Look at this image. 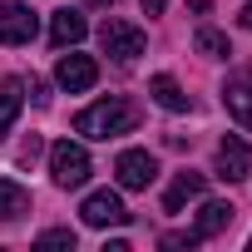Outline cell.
Instances as JSON below:
<instances>
[{
    "mask_svg": "<svg viewBox=\"0 0 252 252\" xmlns=\"http://www.w3.org/2000/svg\"><path fill=\"white\" fill-rule=\"evenodd\" d=\"M134 129H139V104L124 99V94H109V99H99V104L74 114V134H84V139H104L109 144V139L134 134Z\"/></svg>",
    "mask_w": 252,
    "mask_h": 252,
    "instance_id": "obj_1",
    "label": "cell"
},
{
    "mask_svg": "<svg viewBox=\"0 0 252 252\" xmlns=\"http://www.w3.org/2000/svg\"><path fill=\"white\" fill-rule=\"evenodd\" d=\"M89 173H94V163H89L84 144H74V139L50 144V178H55V188H84Z\"/></svg>",
    "mask_w": 252,
    "mask_h": 252,
    "instance_id": "obj_2",
    "label": "cell"
},
{
    "mask_svg": "<svg viewBox=\"0 0 252 252\" xmlns=\"http://www.w3.org/2000/svg\"><path fill=\"white\" fill-rule=\"evenodd\" d=\"M99 45H104V55L109 60H119V64H134L139 55H144V30L139 25H129V20H119V15H109L104 25H99Z\"/></svg>",
    "mask_w": 252,
    "mask_h": 252,
    "instance_id": "obj_3",
    "label": "cell"
},
{
    "mask_svg": "<svg viewBox=\"0 0 252 252\" xmlns=\"http://www.w3.org/2000/svg\"><path fill=\"white\" fill-rule=\"evenodd\" d=\"M114 178H119V188L139 193V188H149V183L158 178V158H154L149 149H124V154L114 158Z\"/></svg>",
    "mask_w": 252,
    "mask_h": 252,
    "instance_id": "obj_4",
    "label": "cell"
},
{
    "mask_svg": "<svg viewBox=\"0 0 252 252\" xmlns=\"http://www.w3.org/2000/svg\"><path fill=\"white\" fill-rule=\"evenodd\" d=\"M79 218H84L89 227H119V222H129L134 213L124 208V198H119V193H109V188H99V193H89V198H84V208H79Z\"/></svg>",
    "mask_w": 252,
    "mask_h": 252,
    "instance_id": "obj_5",
    "label": "cell"
},
{
    "mask_svg": "<svg viewBox=\"0 0 252 252\" xmlns=\"http://www.w3.org/2000/svg\"><path fill=\"white\" fill-rule=\"evenodd\" d=\"M35 30H40V20L30 5H15V0L0 5V45H30Z\"/></svg>",
    "mask_w": 252,
    "mask_h": 252,
    "instance_id": "obj_6",
    "label": "cell"
},
{
    "mask_svg": "<svg viewBox=\"0 0 252 252\" xmlns=\"http://www.w3.org/2000/svg\"><path fill=\"white\" fill-rule=\"evenodd\" d=\"M55 79H60V89H64V94H84V89H94V79H99V64H94L89 55H60V64H55Z\"/></svg>",
    "mask_w": 252,
    "mask_h": 252,
    "instance_id": "obj_7",
    "label": "cell"
},
{
    "mask_svg": "<svg viewBox=\"0 0 252 252\" xmlns=\"http://www.w3.org/2000/svg\"><path fill=\"white\" fill-rule=\"evenodd\" d=\"M252 173V149L237 139V134H227L222 144H218V178L222 183H242Z\"/></svg>",
    "mask_w": 252,
    "mask_h": 252,
    "instance_id": "obj_8",
    "label": "cell"
},
{
    "mask_svg": "<svg viewBox=\"0 0 252 252\" xmlns=\"http://www.w3.org/2000/svg\"><path fill=\"white\" fill-rule=\"evenodd\" d=\"M84 35H89V20H84L79 10L64 5V10L50 15V45H55V50H69V45H79Z\"/></svg>",
    "mask_w": 252,
    "mask_h": 252,
    "instance_id": "obj_9",
    "label": "cell"
},
{
    "mask_svg": "<svg viewBox=\"0 0 252 252\" xmlns=\"http://www.w3.org/2000/svg\"><path fill=\"white\" fill-rule=\"evenodd\" d=\"M203 188H208L203 173H193V168L173 173V183H168V193H163V213H183L193 198H203Z\"/></svg>",
    "mask_w": 252,
    "mask_h": 252,
    "instance_id": "obj_10",
    "label": "cell"
},
{
    "mask_svg": "<svg viewBox=\"0 0 252 252\" xmlns=\"http://www.w3.org/2000/svg\"><path fill=\"white\" fill-rule=\"evenodd\" d=\"M222 104H227V114L242 124V129H252V74H232L222 84Z\"/></svg>",
    "mask_w": 252,
    "mask_h": 252,
    "instance_id": "obj_11",
    "label": "cell"
},
{
    "mask_svg": "<svg viewBox=\"0 0 252 252\" xmlns=\"http://www.w3.org/2000/svg\"><path fill=\"white\" fill-rule=\"evenodd\" d=\"M20 109H25V84L20 79H0V139L15 129Z\"/></svg>",
    "mask_w": 252,
    "mask_h": 252,
    "instance_id": "obj_12",
    "label": "cell"
},
{
    "mask_svg": "<svg viewBox=\"0 0 252 252\" xmlns=\"http://www.w3.org/2000/svg\"><path fill=\"white\" fill-rule=\"evenodd\" d=\"M232 218H237V208H232V203H203V208H198V227H193V232H198V237H218V232H227V227H232Z\"/></svg>",
    "mask_w": 252,
    "mask_h": 252,
    "instance_id": "obj_13",
    "label": "cell"
},
{
    "mask_svg": "<svg viewBox=\"0 0 252 252\" xmlns=\"http://www.w3.org/2000/svg\"><path fill=\"white\" fill-rule=\"evenodd\" d=\"M149 94H154V104H163L168 114H183V109H188V94L178 89L173 74H154V79H149Z\"/></svg>",
    "mask_w": 252,
    "mask_h": 252,
    "instance_id": "obj_14",
    "label": "cell"
},
{
    "mask_svg": "<svg viewBox=\"0 0 252 252\" xmlns=\"http://www.w3.org/2000/svg\"><path fill=\"white\" fill-rule=\"evenodd\" d=\"M30 213V193L15 183V178H0V222H15Z\"/></svg>",
    "mask_w": 252,
    "mask_h": 252,
    "instance_id": "obj_15",
    "label": "cell"
},
{
    "mask_svg": "<svg viewBox=\"0 0 252 252\" xmlns=\"http://www.w3.org/2000/svg\"><path fill=\"white\" fill-rule=\"evenodd\" d=\"M193 50H198V55H208V60H227V55H232L227 35H222V30H213V25H198V35H193Z\"/></svg>",
    "mask_w": 252,
    "mask_h": 252,
    "instance_id": "obj_16",
    "label": "cell"
},
{
    "mask_svg": "<svg viewBox=\"0 0 252 252\" xmlns=\"http://www.w3.org/2000/svg\"><path fill=\"white\" fill-rule=\"evenodd\" d=\"M35 247H69L74 252V227H50V232L35 237Z\"/></svg>",
    "mask_w": 252,
    "mask_h": 252,
    "instance_id": "obj_17",
    "label": "cell"
},
{
    "mask_svg": "<svg viewBox=\"0 0 252 252\" xmlns=\"http://www.w3.org/2000/svg\"><path fill=\"white\" fill-rule=\"evenodd\" d=\"M158 242H163V247H198L203 237H198V232H163Z\"/></svg>",
    "mask_w": 252,
    "mask_h": 252,
    "instance_id": "obj_18",
    "label": "cell"
},
{
    "mask_svg": "<svg viewBox=\"0 0 252 252\" xmlns=\"http://www.w3.org/2000/svg\"><path fill=\"white\" fill-rule=\"evenodd\" d=\"M35 158H40V139H30V144L20 149V163H35Z\"/></svg>",
    "mask_w": 252,
    "mask_h": 252,
    "instance_id": "obj_19",
    "label": "cell"
},
{
    "mask_svg": "<svg viewBox=\"0 0 252 252\" xmlns=\"http://www.w3.org/2000/svg\"><path fill=\"white\" fill-rule=\"evenodd\" d=\"M213 10V0H188V15H208Z\"/></svg>",
    "mask_w": 252,
    "mask_h": 252,
    "instance_id": "obj_20",
    "label": "cell"
},
{
    "mask_svg": "<svg viewBox=\"0 0 252 252\" xmlns=\"http://www.w3.org/2000/svg\"><path fill=\"white\" fill-rule=\"evenodd\" d=\"M139 5H144L149 15H163V5H168V0H139Z\"/></svg>",
    "mask_w": 252,
    "mask_h": 252,
    "instance_id": "obj_21",
    "label": "cell"
},
{
    "mask_svg": "<svg viewBox=\"0 0 252 252\" xmlns=\"http://www.w3.org/2000/svg\"><path fill=\"white\" fill-rule=\"evenodd\" d=\"M237 25H242V30H252V0H247V5H242V15H237Z\"/></svg>",
    "mask_w": 252,
    "mask_h": 252,
    "instance_id": "obj_22",
    "label": "cell"
},
{
    "mask_svg": "<svg viewBox=\"0 0 252 252\" xmlns=\"http://www.w3.org/2000/svg\"><path fill=\"white\" fill-rule=\"evenodd\" d=\"M89 5H94V10H114V5H119V0H89Z\"/></svg>",
    "mask_w": 252,
    "mask_h": 252,
    "instance_id": "obj_23",
    "label": "cell"
},
{
    "mask_svg": "<svg viewBox=\"0 0 252 252\" xmlns=\"http://www.w3.org/2000/svg\"><path fill=\"white\" fill-rule=\"evenodd\" d=\"M247 247H252V242H247Z\"/></svg>",
    "mask_w": 252,
    "mask_h": 252,
    "instance_id": "obj_24",
    "label": "cell"
}]
</instances>
